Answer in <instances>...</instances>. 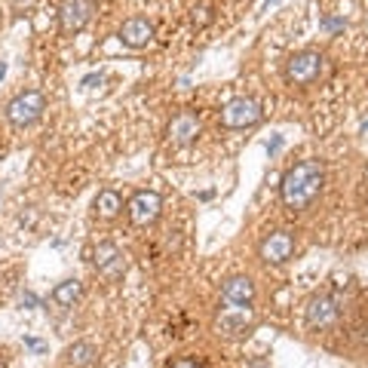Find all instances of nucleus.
I'll use <instances>...</instances> for the list:
<instances>
[{
    "label": "nucleus",
    "mask_w": 368,
    "mask_h": 368,
    "mask_svg": "<svg viewBox=\"0 0 368 368\" xmlns=\"http://www.w3.org/2000/svg\"><path fill=\"white\" fill-rule=\"evenodd\" d=\"M16 4H25V6H28V4H31V0H16Z\"/></svg>",
    "instance_id": "412c9836"
},
{
    "label": "nucleus",
    "mask_w": 368,
    "mask_h": 368,
    "mask_svg": "<svg viewBox=\"0 0 368 368\" xmlns=\"http://www.w3.org/2000/svg\"><path fill=\"white\" fill-rule=\"evenodd\" d=\"M200 129H203V123H200L197 114H178L175 120L169 123V136H172V141H178V145H190V141H197Z\"/></svg>",
    "instance_id": "f8f14e48"
},
{
    "label": "nucleus",
    "mask_w": 368,
    "mask_h": 368,
    "mask_svg": "<svg viewBox=\"0 0 368 368\" xmlns=\"http://www.w3.org/2000/svg\"><path fill=\"white\" fill-rule=\"evenodd\" d=\"M6 77V61H0V80Z\"/></svg>",
    "instance_id": "aec40b11"
},
{
    "label": "nucleus",
    "mask_w": 368,
    "mask_h": 368,
    "mask_svg": "<svg viewBox=\"0 0 368 368\" xmlns=\"http://www.w3.org/2000/svg\"><path fill=\"white\" fill-rule=\"evenodd\" d=\"M261 120V105L255 98H233L221 108V123L228 129H245Z\"/></svg>",
    "instance_id": "20e7f679"
},
{
    "label": "nucleus",
    "mask_w": 368,
    "mask_h": 368,
    "mask_svg": "<svg viewBox=\"0 0 368 368\" xmlns=\"http://www.w3.org/2000/svg\"><path fill=\"white\" fill-rule=\"evenodd\" d=\"M249 325H252V320H249V313H245V307H233V310L218 316V329L224 334H230V337L245 334L249 332Z\"/></svg>",
    "instance_id": "ddd939ff"
},
{
    "label": "nucleus",
    "mask_w": 368,
    "mask_h": 368,
    "mask_svg": "<svg viewBox=\"0 0 368 368\" xmlns=\"http://www.w3.org/2000/svg\"><path fill=\"white\" fill-rule=\"evenodd\" d=\"M68 362L74 365V368H86V365H92L98 359V350L92 344H74V347H68Z\"/></svg>",
    "instance_id": "4468645a"
},
{
    "label": "nucleus",
    "mask_w": 368,
    "mask_h": 368,
    "mask_svg": "<svg viewBox=\"0 0 368 368\" xmlns=\"http://www.w3.org/2000/svg\"><path fill=\"white\" fill-rule=\"evenodd\" d=\"M101 80H105L101 74H89V77L83 80V86H96V83H101Z\"/></svg>",
    "instance_id": "6ab92c4d"
},
{
    "label": "nucleus",
    "mask_w": 368,
    "mask_h": 368,
    "mask_svg": "<svg viewBox=\"0 0 368 368\" xmlns=\"http://www.w3.org/2000/svg\"><path fill=\"white\" fill-rule=\"evenodd\" d=\"M169 368H203L197 359H175V362H172Z\"/></svg>",
    "instance_id": "a211bd4d"
},
{
    "label": "nucleus",
    "mask_w": 368,
    "mask_h": 368,
    "mask_svg": "<svg viewBox=\"0 0 368 368\" xmlns=\"http://www.w3.org/2000/svg\"><path fill=\"white\" fill-rule=\"evenodd\" d=\"M322 184H325V166L320 160L295 163V166L282 175V184H280L282 203L292 212H304L316 197H320Z\"/></svg>",
    "instance_id": "f257e3e1"
},
{
    "label": "nucleus",
    "mask_w": 368,
    "mask_h": 368,
    "mask_svg": "<svg viewBox=\"0 0 368 368\" xmlns=\"http://www.w3.org/2000/svg\"><path fill=\"white\" fill-rule=\"evenodd\" d=\"M322 74V56L320 53H298L285 61V80L295 86H310L316 77Z\"/></svg>",
    "instance_id": "7ed1b4c3"
},
{
    "label": "nucleus",
    "mask_w": 368,
    "mask_h": 368,
    "mask_svg": "<svg viewBox=\"0 0 368 368\" xmlns=\"http://www.w3.org/2000/svg\"><path fill=\"white\" fill-rule=\"evenodd\" d=\"M92 13H96V4L92 0H65L58 9V22H61V31L65 34H77L89 25Z\"/></svg>",
    "instance_id": "39448f33"
},
{
    "label": "nucleus",
    "mask_w": 368,
    "mask_h": 368,
    "mask_svg": "<svg viewBox=\"0 0 368 368\" xmlns=\"http://www.w3.org/2000/svg\"><path fill=\"white\" fill-rule=\"evenodd\" d=\"M322 31H344V19H334V16H325L322 19Z\"/></svg>",
    "instance_id": "f3484780"
},
{
    "label": "nucleus",
    "mask_w": 368,
    "mask_h": 368,
    "mask_svg": "<svg viewBox=\"0 0 368 368\" xmlns=\"http://www.w3.org/2000/svg\"><path fill=\"white\" fill-rule=\"evenodd\" d=\"M77 298H80V282L77 280H65L61 285H56V292H53V301L58 307H74Z\"/></svg>",
    "instance_id": "dca6fc26"
},
{
    "label": "nucleus",
    "mask_w": 368,
    "mask_h": 368,
    "mask_svg": "<svg viewBox=\"0 0 368 368\" xmlns=\"http://www.w3.org/2000/svg\"><path fill=\"white\" fill-rule=\"evenodd\" d=\"M96 209H98L101 218H114V215L123 209L120 193H117V190H101L98 197H96Z\"/></svg>",
    "instance_id": "2eb2a0df"
},
{
    "label": "nucleus",
    "mask_w": 368,
    "mask_h": 368,
    "mask_svg": "<svg viewBox=\"0 0 368 368\" xmlns=\"http://www.w3.org/2000/svg\"><path fill=\"white\" fill-rule=\"evenodd\" d=\"M221 298L233 307H249L255 298V285L249 276H230V280L221 285Z\"/></svg>",
    "instance_id": "9d476101"
},
{
    "label": "nucleus",
    "mask_w": 368,
    "mask_h": 368,
    "mask_svg": "<svg viewBox=\"0 0 368 368\" xmlns=\"http://www.w3.org/2000/svg\"><path fill=\"white\" fill-rule=\"evenodd\" d=\"M270 4H280V0H267V6H270Z\"/></svg>",
    "instance_id": "5701e85b"
},
{
    "label": "nucleus",
    "mask_w": 368,
    "mask_h": 368,
    "mask_svg": "<svg viewBox=\"0 0 368 368\" xmlns=\"http://www.w3.org/2000/svg\"><path fill=\"white\" fill-rule=\"evenodd\" d=\"M96 270L105 280H120L126 273V255H123L114 242H98L96 245Z\"/></svg>",
    "instance_id": "423d86ee"
},
{
    "label": "nucleus",
    "mask_w": 368,
    "mask_h": 368,
    "mask_svg": "<svg viewBox=\"0 0 368 368\" xmlns=\"http://www.w3.org/2000/svg\"><path fill=\"white\" fill-rule=\"evenodd\" d=\"M362 132H368V120H365V123H362Z\"/></svg>",
    "instance_id": "4be33fe9"
},
{
    "label": "nucleus",
    "mask_w": 368,
    "mask_h": 368,
    "mask_svg": "<svg viewBox=\"0 0 368 368\" xmlns=\"http://www.w3.org/2000/svg\"><path fill=\"white\" fill-rule=\"evenodd\" d=\"M337 316H341L337 304L332 298H325V295H320V298H313L307 304V325H310V329H329V325L337 322Z\"/></svg>",
    "instance_id": "1a4fd4ad"
},
{
    "label": "nucleus",
    "mask_w": 368,
    "mask_h": 368,
    "mask_svg": "<svg viewBox=\"0 0 368 368\" xmlns=\"http://www.w3.org/2000/svg\"><path fill=\"white\" fill-rule=\"evenodd\" d=\"M44 108H46V101L37 89L19 92V96L6 105V120L13 123V126H31V123L44 114Z\"/></svg>",
    "instance_id": "f03ea898"
},
{
    "label": "nucleus",
    "mask_w": 368,
    "mask_h": 368,
    "mask_svg": "<svg viewBox=\"0 0 368 368\" xmlns=\"http://www.w3.org/2000/svg\"><path fill=\"white\" fill-rule=\"evenodd\" d=\"M292 252H295V237H292L289 230H276V233H270V237L261 242V258L267 261V264L289 261Z\"/></svg>",
    "instance_id": "6e6552de"
},
{
    "label": "nucleus",
    "mask_w": 368,
    "mask_h": 368,
    "mask_svg": "<svg viewBox=\"0 0 368 368\" xmlns=\"http://www.w3.org/2000/svg\"><path fill=\"white\" fill-rule=\"evenodd\" d=\"M160 209H163V200L153 190H138L136 197L129 200V218H132V224H141V228L157 221Z\"/></svg>",
    "instance_id": "0eeeda50"
},
{
    "label": "nucleus",
    "mask_w": 368,
    "mask_h": 368,
    "mask_svg": "<svg viewBox=\"0 0 368 368\" xmlns=\"http://www.w3.org/2000/svg\"><path fill=\"white\" fill-rule=\"evenodd\" d=\"M150 37H153V25L148 22V19H126L123 22V28H120V40L126 46H148L150 44Z\"/></svg>",
    "instance_id": "9b49d317"
}]
</instances>
